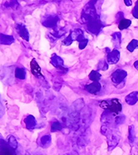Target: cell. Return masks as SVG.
<instances>
[{
    "label": "cell",
    "instance_id": "cell-1",
    "mask_svg": "<svg viewBox=\"0 0 138 155\" xmlns=\"http://www.w3.org/2000/svg\"><path fill=\"white\" fill-rule=\"evenodd\" d=\"M102 134L106 135V138H107V144H108L109 150H113L120 142V139H121L120 134L112 126L103 125V124Z\"/></svg>",
    "mask_w": 138,
    "mask_h": 155
},
{
    "label": "cell",
    "instance_id": "cell-2",
    "mask_svg": "<svg viewBox=\"0 0 138 155\" xmlns=\"http://www.w3.org/2000/svg\"><path fill=\"white\" fill-rule=\"evenodd\" d=\"M99 106L103 110L109 111L113 114H119L122 110V104L118 99H107L102 101H99Z\"/></svg>",
    "mask_w": 138,
    "mask_h": 155
},
{
    "label": "cell",
    "instance_id": "cell-3",
    "mask_svg": "<svg viewBox=\"0 0 138 155\" xmlns=\"http://www.w3.org/2000/svg\"><path fill=\"white\" fill-rule=\"evenodd\" d=\"M99 18L96 12V9L94 8V4L93 3H87L84 8L83 12L82 14V20L84 23H87L93 19H96Z\"/></svg>",
    "mask_w": 138,
    "mask_h": 155
},
{
    "label": "cell",
    "instance_id": "cell-4",
    "mask_svg": "<svg viewBox=\"0 0 138 155\" xmlns=\"http://www.w3.org/2000/svg\"><path fill=\"white\" fill-rule=\"evenodd\" d=\"M127 76V73L126 71L122 69L116 70L112 74L111 76V80L113 83L116 86V87H117L118 86L123 85L124 80Z\"/></svg>",
    "mask_w": 138,
    "mask_h": 155
},
{
    "label": "cell",
    "instance_id": "cell-5",
    "mask_svg": "<svg viewBox=\"0 0 138 155\" xmlns=\"http://www.w3.org/2000/svg\"><path fill=\"white\" fill-rule=\"evenodd\" d=\"M86 25H87V31L95 35L98 34L103 28V23L100 21L99 18L88 22L87 23H86Z\"/></svg>",
    "mask_w": 138,
    "mask_h": 155
},
{
    "label": "cell",
    "instance_id": "cell-6",
    "mask_svg": "<svg viewBox=\"0 0 138 155\" xmlns=\"http://www.w3.org/2000/svg\"><path fill=\"white\" fill-rule=\"evenodd\" d=\"M58 17L57 15H48L42 20V24L46 28H55L58 22Z\"/></svg>",
    "mask_w": 138,
    "mask_h": 155
},
{
    "label": "cell",
    "instance_id": "cell-7",
    "mask_svg": "<svg viewBox=\"0 0 138 155\" xmlns=\"http://www.w3.org/2000/svg\"><path fill=\"white\" fill-rule=\"evenodd\" d=\"M50 62L51 64L56 68H58L59 70H64V62H63V60L62 59L61 57L58 56L57 54L53 53L52 55L51 60H50Z\"/></svg>",
    "mask_w": 138,
    "mask_h": 155
},
{
    "label": "cell",
    "instance_id": "cell-8",
    "mask_svg": "<svg viewBox=\"0 0 138 155\" xmlns=\"http://www.w3.org/2000/svg\"><path fill=\"white\" fill-rule=\"evenodd\" d=\"M119 59H120V52L116 49H114L106 54V61L108 64L117 63L119 61Z\"/></svg>",
    "mask_w": 138,
    "mask_h": 155
},
{
    "label": "cell",
    "instance_id": "cell-9",
    "mask_svg": "<svg viewBox=\"0 0 138 155\" xmlns=\"http://www.w3.org/2000/svg\"><path fill=\"white\" fill-rule=\"evenodd\" d=\"M16 30L19 35L21 38H23L25 41H29V33L28 29L26 28V27L23 24H17L16 25Z\"/></svg>",
    "mask_w": 138,
    "mask_h": 155
},
{
    "label": "cell",
    "instance_id": "cell-10",
    "mask_svg": "<svg viewBox=\"0 0 138 155\" xmlns=\"http://www.w3.org/2000/svg\"><path fill=\"white\" fill-rule=\"evenodd\" d=\"M102 88V86L99 82H93L92 84L85 86V90L87 91L88 93L95 95L97 92L100 91V90Z\"/></svg>",
    "mask_w": 138,
    "mask_h": 155
},
{
    "label": "cell",
    "instance_id": "cell-11",
    "mask_svg": "<svg viewBox=\"0 0 138 155\" xmlns=\"http://www.w3.org/2000/svg\"><path fill=\"white\" fill-rule=\"evenodd\" d=\"M30 66H31V71H32L33 76H37V77H42V78H43L42 73H41V68L39 67V65L38 64V62L36 61L35 59H32V60L31 61Z\"/></svg>",
    "mask_w": 138,
    "mask_h": 155
},
{
    "label": "cell",
    "instance_id": "cell-12",
    "mask_svg": "<svg viewBox=\"0 0 138 155\" xmlns=\"http://www.w3.org/2000/svg\"><path fill=\"white\" fill-rule=\"evenodd\" d=\"M24 123H25L26 128L28 130H32L33 129H35L36 125H37V121L34 116H32L31 114L28 115L27 117L24 119Z\"/></svg>",
    "mask_w": 138,
    "mask_h": 155
},
{
    "label": "cell",
    "instance_id": "cell-13",
    "mask_svg": "<svg viewBox=\"0 0 138 155\" xmlns=\"http://www.w3.org/2000/svg\"><path fill=\"white\" fill-rule=\"evenodd\" d=\"M65 34V29L62 28H60V27H56L55 28H53V31L52 32H50V41L51 39H52V41H55V39L57 38H60L62 36H63Z\"/></svg>",
    "mask_w": 138,
    "mask_h": 155
},
{
    "label": "cell",
    "instance_id": "cell-14",
    "mask_svg": "<svg viewBox=\"0 0 138 155\" xmlns=\"http://www.w3.org/2000/svg\"><path fill=\"white\" fill-rule=\"evenodd\" d=\"M0 155H17L15 149L11 148L7 142L2 147H0Z\"/></svg>",
    "mask_w": 138,
    "mask_h": 155
},
{
    "label": "cell",
    "instance_id": "cell-15",
    "mask_svg": "<svg viewBox=\"0 0 138 155\" xmlns=\"http://www.w3.org/2000/svg\"><path fill=\"white\" fill-rule=\"evenodd\" d=\"M125 101L129 105H134L138 101V91H133L126 96Z\"/></svg>",
    "mask_w": 138,
    "mask_h": 155
},
{
    "label": "cell",
    "instance_id": "cell-16",
    "mask_svg": "<svg viewBox=\"0 0 138 155\" xmlns=\"http://www.w3.org/2000/svg\"><path fill=\"white\" fill-rule=\"evenodd\" d=\"M14 41V38L13 36L5 35L0 33V44L2 45H11Z\"/></svg>",
    "mask_w": 138,
    "mask_h": 155
},
{
    "label": "cell",
    "instance_id": "cell-17",
    "mask_svg": "<svg viewBox=\"0 0 138 155\" xmlns=\"http://www.w3.org/2000/svg\"><path fill=\"white\" fill-rule=\"evenodd\" d=\"M112 41L115 48H119L122 42V35L120 32H115L112 36Z\"/></svg>",
    "mask_w": 138,
    "mask_h": 155
},
{
    "label": "cell",
    "instance_id": "cell-18",
    "mask_svg": "<svg viewBox=\"0 0 138 155\" xmlns=\"http://www.w3.org/2000/svg\"><path fill=\"white\" fill-rule=\"evenodd\" d=\"M52 139L50 135H44L41 138V145L42 148H48L50 144H51Z\"/></svg>",
    "mask_w": 138,
    "mask_h": 155
},
{
    "label": "cell",
    "instance_id": "cell-19",
    "mask_svg": "<svg viewBox=\"0 0 138 155\" xmlns=\"http://www.w3.org/2000/svg\"><path fill=\"white\" fill-rule=\"evenodd\" d=\"M101 74L97 71H92L89 74V79L93 81V82H98L101 79Z\"/></svg>",
    "mask_w": 138,
    "mask_h": 155
},
{
    "label": "cell",
    "instance_id": "cell-20",
    "mask_svg": "<svg viewBox=\"0 0 138 155\" xmlns=\"http://www.w3.org/2000/svg\"><path fill=\"white\" fill-rule=\"evenodd\" d=\"M132 23V21L129 20V19H126V18H122L120 22H119L118 28L120 30H124V29H126L128 28L129 26L131 25Z\"/></svg>",
    "mask_w": 138,
    "mask_h": 155
},
{
    "label": "cell",
    "instance_id": "cell-21",
    "mask_svg": "<svg viewBox=\"0 0 138 155\" xmlns=\"http://www.w3.org/2000/svg\"><path fill=\"white\" fill-rule=\"evenodd\" d=\"M15 76L18 79L24 80L26 77V71L23 68L18 67L15 70Z\"/></svg>",
    "mask_w": 138,
    "mask_h": 155
},
{
    "label": "cell",
    "instance_id": "cell-22",
    "mask_svg": "<svg viewBox=\"0 0 138 155\" xmlns=\"http://www.w3.org/2000/svg\"><path fill=\"white\" fill-rule=\"evenodd\" d=\"M7 143L13 148V149H16L18 148V142H17V139L13 136V135H9V136L7 138Z\"/></svg>",
    "mask_w": 138,
    "mask_h": 155
},
{
    "label": "cell",
    "instance_id": "cell-23",
    "mask_svg": "<svg viewBox=\"0 0 138 155\" xmlns=\"http://www.w3.org/2000/svg\"><path fill=\"white\" fill-rule=\"evenodd\" d=\"M136 139V134H135V129L133 125L129 126V134H128V139L129 142L132 143L135 141Z\"/></svg>",
    "mask_w": 138,
    "mask_h": 155
},
{
    "label": "cell",
    "instance_id": "cell-24",
    "mask_svg": "<svg viewBox=\"0 0 138 155\" xmlns=\"http://www.w3.org/2000/svg\"><path fill=\"white\" fill-rule=\"evenodd\" d=\"M126 48H127V50H128L129 51L133 52L136 48H138V40H136V39H133V40H132Z\"/></svg>",
    "mask_w": 138,
    "mask_h": 155
},
{
    "label": "cell",
    "instance_id": "cell-25",
    "mask_svg": "<svg viewBox=\"0 0 138 155\" xmlns=\"http://www.w3.org/2000/svg\"><path fill=\"white\" fill-rule=\"evenodd\" d=\"M62 124L58 121H55L51 125V131L52 132H56V131H60L62 130Z\"/></svg>",
    "mask_w": 138,
    "mask_h": 155
},
{
    "label": "cell",
    "instance_id": "cell-26",
    "mask_svg": "<svg viewBox=\"0 0 138 155\" xmlns=\"http://www.w3.org/2000/svg\"><path fill=\"white\" fill-rule=\"evenodd\" d=\"M108 69V63L106 62V60H101L97 64V70L101 71H106Z\"/></svg>",
    "mask_w": 138,
    "mask_h": 155
},
{
    "label": "cell",
    "instance_id": "cell-27",
    "mask_svg": "<svg viewBox=\"0 0 138 155\" xmlns=\"http://www.w3.org/2000/svg\"><path fill=\"white\" fill-rule=\"evenodd\" d=\"M125 122V116L122 114H116V116L115 117V123L116 124H122V123Z\"/></svg>",
    "mask_w": 138,
    "mask_h": 155
},
{
    "label": "cell",
    "instance_id": "cell-28",
    "mask_svg": "<svg viewBox=\"0 0 138 155\" xmlns=\"http://www.w3.org/2000/svg\"><path fill=\"white\" fill-rule=\"evenodd\" d=\"M74 41L73 38H72V34H69L68 35V37H67L66 39H64V41H62V43L65 45V46H70L72 43V41Z\"/></svg>",
    "mask_w": 138,
    "mask_h": 155
},
{
    "label": "cell",
    "instance_id": "cell-29",
    "mask_svg": "<svg viewBox=\"0 0 138 155\" xmlns=\"http://www.w3.org/2000/svg\"><path fill=\"white\" fill-rule=\"evenodd\" d=\"M87 43H88V40H87V38H85L83 40L79 41V49H81V50L84 49V48L87 47Z\"/></svg>",
    "mask_w": 138,
    "mask_h": 155
},
{
    "label": "cell",
    "instance_id": "cell-30",
    "mask_svg": "<svg viewBox=\"0 0 138 155\" xmlns=\"http://www.w3.org/2000/svg\"><path fill=\"white\" fill-rule=\"evenodd\" d=\"M132 15H133L134 18L138 19V6H136V5L135 8L132 10Z\"/></svg>",
    "mask_w": 138,
    "mask_h": 155
},
{
    "label": "cell",
    "instance_id": "cell-31",
    "mask_svg": "<svg viewBox=\"0 0 138 155\" xmlns=\"http://www.w3.org/2000/svg\"><path fill=\"white\" fill-rule=\"evenodd\" d=\"M5 143H6V141H5V140L3 139V136H2V135L0 134V147H2V146H3V144Z\"/></svg>",
    "mask_w": 138,
    "mask_h": 155
},
{
    "label": "cell",
    "instance_id": "cell-32",
    "mask_svg": "<svg viewBox=\"0 0 138 155\" xmlns=\"http://www.w3.org/2000/svg\"><path fill=\"white\" fill-rule=\"evenodd\" d=\"M124 2H125V4L126 6H132V0H124Z\"/></svg>",
    "mask_w": 138,
    "mask_h": 155
},
{
    "label": "cell",
    "instance_id": "cell-33",
    "mask_svg": "<svg viewBox=\"0 0 138 155\" xmlns=\"http://www.w3.org/2000/svg\"><path fill=\"white\" fill-rule=\"evenodd\" d=\"M134 67H135V69H136L138 71V61L134 62Z\"/></svg>",
    "mask_w": 138,
    "mask_h": 155
},
{
    "label": "cell",
    "instance_id": "cell-34",
    "mask_svg": "<svg viewBox=\"0 0 138 155\" xmlns=\"http://www.w3.org/2000/svg\"><path fill=\"white\" fill-rule=\"evenodd\" d=\"M96 0H91V3H93V4L96 3Z\"/></svg>",
    "mask_w": 138,
    "mask_h": 155
},
{
    "label": "cell",
    "instance_id": "cell-35",
    "mask_svg": "<svg viewBox=\"0 0 138 155\" xmlns=\"http://www.w3.org/2000/svg\"><path fill=\"white\" fill-rule=\"evenodd\" d=\"M136 6H138V0H137V2H136Z\"/></svg>",
    "mask_w": 138,
    "mask_h": 155
}]
</instances>
